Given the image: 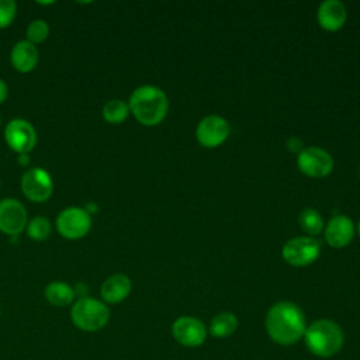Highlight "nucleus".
Wrapping results in <instances>:
<instances>
[{
  "label": "nucleus",
  "instance_id": "obj_18",
  "mask_svg": "<svg viewBox=\"0 0 360 360\" xmlns=\"http://www.w3.org/2000/svg\"><path fill=\"white\" fill-rule=\"evenodd\" d=\"M238 329V318L232 312L215 315L210 323V333L214 338H228Z\"/></svg>",
  "mask_w": 360,
  "mask_h": 360
},
{
  "label": "nucleus",
  "instance_id": "obj_2",
  "mask_svg": "<svg viewBox=\"0 0 360 360\" xmlns=\"http://www.w3.org/2000/svg\"><path fill=\"white\" fill-rule=\"evenodd\" d=\"M129 111L145 127L160 124L169 110V100L165 91L152 84L136 87L128 100Z\"/></svg>",
  "mask_w": 360,
  "mask_h": 360
},
{
  "label": "nucleus",
  "instance_id": "obj_31",
  "mask_svg": "<svg viewBox=\"0 0 360 360\" xmlns=\"http://www.w3.org/2000/svg\"><path fill=\"white\" fill-rule=\"evenodd\" d=\"M0 187H1V180H0Z\"/></svg>",
  "mask_w": 360,
  "mask_h": 360
},
{
  "label": "nucleus",
  "instance_id": "obj_25",
  "mask_svg": "<svg viewBox=\"0 0 360 360\" xmlns=\"http://www.w3.org/2000/svg\"><path fill=\"white\" fill-rule=\"evenodd\" d=\"M7 96H8V86L3 79H0V104L6 101Z\"/></svg>",
  "mask_w": 360,
  "mask_h": 360
},
{
  "label": "nucleus",
  "instance_id": "obj_17",
  "mask_svg": "<svg viewBox=\"0 0 360 360\" xmlns=\"http://www.w3.org/2000/svg\"><path fill=\"white\" fill-rule=\"evenodd\" d=\"M44 297L53 307H66L75 302L76 294L70 284L60 280H55L45 287Z\"/></svg>",
  "mask_w": 360,
  "mask_h": 360
},
{
  "label": "nucleus",
  "instance_id": "obj_23",
  "mask_svg": "<svg viewBox=\"0 0 360 360\" xmlns=\"http://www.w3.org/2000/svg\"><path fill=\"white\" fill-rule=\"evenodd\" d=\"M17 14V3L14 0H0V28L8 27Z\"/></svg>",
  "mask_w": 360,
  "mask_h": 360
},
{
  "label": "nucleus",
  "instance_id": "obj_26",
  "mask_svg": "<svg viewBox=\"0 0 360 360\" xmlns=\"http://www.w3.org/2000/svg\"><path fill=\"white\" fill-rule=\"evenodd\" d=\"M84 210H86L90 215H93V214H96V212L98 211V205H97L96 202H93V201H89V202L86 204Z\"/></svg>",
  "mask_w": 360,
  "mask_h": 360
},
{
  "label": "nucleus",
  "instance_id": "obj_4",
  "mask_svg": "<svg viewBox=\"0 0 360 360\" xmlns=\"http://www.w3.org/2000/svg\"><path fill=\"white\" fill-rule=\"evenodd\" d=\"M70 319L83 332H97L108 323L110 309L104 301L87 295L72 304Z\"/></svg>",
  "mask_w": 360,
  "mask_h": 360
},
{
  "label": "nucleus",
  "instance_id": "obj_5",
  "mask_svg": "<svg viewBox=\"0 0 360 360\" xmlns=\"http://www.w3.org/2000/svg\"><path fill=\"white\" fill-rule=\"evenodd\" d=\"M55 225L62 238L76 240L86 236L91 229V215L84 207H68L58 214Z\"/></svg>",
  "mask_w": 360,
  "mask_h": 360
},
{
  "label": "nucleus",
  "instance_id": "obj_32",
  "mask_svg": "<svg viewBox=\"0 0 360 360\" xmlns=\"http://www.w3.org/2000/svg\"><path fill=\"white\" fill-rule=\"evenodd\" d=\"M359 174H360V169H359Z\"/></svg>",
  "mask_w": 360,
  "mask_h": 360
},
{
  "label": "nucleus",
  "instance_id": "obj_19",
  "mask_svg": "<svg viewBox=\"0 0 360 360\" xmlns=\"http://www.w3.org/2000/svg\"><path fill=\"white\" fill-rule=\"evenodd\" d=\"M129 105L127 101L121 98H112L108 100L101 110L103 118L110 124H121L124 122L129 115Z\"/></svg>",
  "mask_w": 360,
  "mask_h": 360
},
{
  "label": "nucleus",
  "instance_id": "obj_3",
  "mask_svg": "<svg viewBox=\"0 0 360 360\" xmlns=\"http://www.w3.org/2000/svg\"><path fill=\"white\" fill-rule=\"evenodd\" d=\"M307 349L316 357H332L343 346L345 335L342 328L330 319L314 321L304 333Z\"/></svg>",
  "mask_w": 360,
  "mask_h": 360
},
{
  "label": "nucleus",
  "instance_id": "obj_27",
  "mask_svg": "<svg viewBox=\"0 0 360 360\" xmlns=\"http://www.w3.org/2000/svg\"><path fill=\"white\" fill-rule=\"evenodd\" d=\"M17 162H18V165H21V166H28V165H30V156H28V153L18 155Z\"/></svg>",
  "mask_w": 360,
  "mask_h": 360
},
{
  "label": "nucleus",
  "instance_id": "obj_15",
  "mask_svg": "<svg viewBox=\"0 0 360 360\" xmlns=\"http://www.w3.org/2000/svg\"><path fill=\"white\" fill-rule=\"evenodd\" d=\"M39 52L37 45L27 39L17 41L10 52V62L17 72L28 73L38 65Z\"/></svg>",
  "mask_w": 360,
  "mask_h": 360
},
{
  "label": "nucleus",
  "instance_id": "obj_28",
  "mask_svg": "<svg viewBox=\"0 0 360 360\" xmlns=\"http://www.w3.org/2000/svg\"><path fill=\"white\" fill-rule=\"evenodd\" d=\"M357 233H359V236H360V221H359V224H357Z\"/></svg>",
  "mask_w": 360,
  "mask_h": 360
},
{
  "label": "nucleus",
  "instance_id": "obj_29",
  "mask_svg": "<svg viewBox=\"0 0 360 360\" xmlns=\"http://www.w3.org/2000/svg\"><path fill=\"white\" fill-rule=\"evenodd\" d=\"M0 316H1V308H0Z\"/></svg>",
  "mask_w": 360,
  "mask_h": 360
},
{
  "label": "nucleus",
  "instance_id": "obj_16",
  "mask_svg": "<svg viewBox=\"0 0 360 360\" xmlns=\"http://www.w3.org/2000/svg\"><path fill=\"white\" fill-rule=\"evenodd\" d=\"M131 290H132V283L127 274H122V273L111 274L103 281L100 287L101 301L107 304H118L129 295Z\"/></svg>",
  "mask_w": 360,
  "mask_h": 360
},
{
  "label": "nucleus",
  "instance_id": "obj_9",
  "mask_svg": "<svg viewBox=\"0 0 360 360\" xmlns=\"http://www.w3.org/2000/svg\"><path fill=\"white\" fill-rule=\"evenodd\" d=\"M332 155L318 146L304 148L297 158L298 169L309 177H326L333 170Z\"/></svg>",
  "mask_w": 360,
  "mask_h": 360
},
{
  "label": "nucleus",
  "instance_id": "obj_24",
  "mask_svg": "<svg viewBox=\"0 0 360 360\" xmlns=\"http://www.w3.org/2000/svg\"><path fill=\"white\" fill-rule=\"evenodd\" d=\"M287 148L291 150V152H301L304 148H302V141L297 136H291L288 141H287Z\"/></svg>",
  "mask_w": 360,
  "mask_h": 360
},
{
  "label": "nucleus",
  "instance_id": "obj_30",
  "mask_svg": "<svg viewBox=\"0 0 360 360\" xmlns=\"http://www.w3.org/2000/svg\"><path fill=\"white\" fill-rule=\"evenodd\" d=\"M0 124H1V117H0Z\"/></svg>",
  "mask_w": 360,
  "mask_h": 360
},
{
  "label": "nucleus",
  "instance_id": "obj_11",
  "mask_svg": "<svg viewBox=\"0 0 360 360\" xmlns=\"http://www.w3.org/2000/svg\"><path fill=\"white\" fill-rule=\"evenodd\" d=\"M229 124L225 118L211 114L204 117L195 129V138L204 148H217L222 145L229 135Z\"/></svg>",
  "mask_w": 360,
  "mask_h": 360
},
{
  "label": "nucleus",
  "instance_id": "obj_6",
  "mask_svg": "<svg viewBox=\"0 0 360 360\" xmlns=\"http://www.w3.org/2000/svg\"><path fill=\"white\" fill-rule=\"evenodd\" d=\"M321 253V245L311 236H298L287 240L281 249L285 263L294 267H304L314 263Z\"/></svg>",
  "mask_w": 360,
  "mask_h": 360
},
{
  "label": "nucleus",
  "instance_id": "obj_20",
  "mask_svg": "<svg viewBox=\"0 0 360 360\" xmlns=\"http://www.w3.org/2000/svg\"><path fill=\"white\" fill-rule=\"evenodd\" d=\"M298 224L301 226V229L308 233V235H318L321 233V231L323 229V219L321 217V214L314 210V208H305L301 211L300 217H298Z\"/></svg>",
  "mask_w": 360,
  "mask_h": 360
},
{
  "label": "nucleus",
  "instance_id": "obj_8",
  "mask_svg": "<svg viewBox=\"0 0 360 360\" xmlns=\"http://www.w3.org/2000/svg\"><path fill=\"white\" fill-rule=\"evenodd\" d=\"M4 139L8 148L18 155L28 153L37 145V131L30 121L24 118H13L6 124Z\"/></svg>",
  "mask_w": 360,
  "mask_h": 360
},
{
  "label": "nucleus",
  "instance_id": "obj_21",
  "mask_svg": "<svg viewBox=\"0 0 360 360\" xmlns=\"http://www.w3.org/2000/svg\"><path fill=\"white\" fill-rule=\"evenodd\" d=\"M25 231H27V235H28L30 239L41 242V240H45L51 236L52 224L49 222L48 218H45L42 215H38V217L31 218L27 222Z\"/></svg>",
  "mask_w": 360,
  "mask_h": 360
},
{
  "label": "nucleus",
  "instance_id": "obj_7",
  "mask_svg": "<svg viewBox=\"0 0 360 360\" xmlns=\"http://www.w3.org/2000/svg\"><path fill=\"white\" fill-rule=\"evenodd\" d=\"M20 187L22 194L30 201L44 202L52 195L53 181L51 174L45 169L34 166L22 173L20 179Z\"/></svg>",
  "mask_w": 360,
  "mask_h": 360
},
{
  "label": "nucleus",
  "instance_id": "obj_22",
  "mask_svg": "<svg viewBox=\"0 0 360 360\" xmlns=\"http://www.w3.org/2000/svg\"><path fill=\"white\" fill-rule=\"evenodd\" d=\"M25 34H27V41L32 42L34 45L37 44H41L44 42L48 35H49V25L45 20L42 18H35L32 20L28 25H27V30H25Z\"/></svg>",
  "mask_w": 360,
  "mask_h": 360
},
{
  "label": "nucleus",
  "instance_id": "obj_13",
  "mask_svg": "<svg viewBox=\"0 0 360 360\" xmlns=\"http://www.w3.org/2000/svg\"><path fill=\"white\" fill-rule=\"evenodd\" d=\"M353 236L354 224L346 215H335L325 225V239L335 249H342L347 246L353 240Z\"/></svg>",
  "mask_w": 360,
  "mask_h": 360
},
{
  "label": "nucleus",
  "instance_id": "obj_14",
  "mask_svg": "<svg viewBox=\"0 0 360 360\" xmlns=\"http://www.w3.org/2000/svg\"><path fill=\"white\" fill-rule=\"evenodd\" d=\"M347 18L346 7L339 0H325L319 4L316 11L318 24L326 31L340 30Z\"/></svg>",
  "mask_w": 360,
  "mask_h": 360
},
{
  "label": "nucleus",
  "instance_id": "obj_1",
  "mask_svg": "<svg viewBox=\"0 0 360 360\" xmlns=\"http://www.w3.org/2000/svg\"><path fill=\"white\" fill-rule=\"evenodd\" d=\"M266 330L271 340L290 346L297 343L307 330V321L302 309L290 301H281L270 307L266 315Z\"/></svg>",
  "mask_w": 360,
  "mask_h": 360
},
{
  "label": "nucleus",
  "instance_id": "obj_10",
  "mask_svg": "<svg viewBox=\"0 0 360 360\" xmlns=\"http://www.w3.org/2000/svg\"><path fill=\"white\" fill-rule=\"evenodd\" d=\"M28 222V215L24 204L17 198L0 200V231L8 236L21 233Z\"/></svg>",
  "mask_w": 360,
  "mask_h": 360
},
{
  "label": "nucleus",
  "instance_id": "obj_12",
  "mask_svg": "<svg viewBox=\"0 0 360 360\" xmlns=\"http://www.w3.org/2000/svg\"><path fill=\"white\" fill-rule=\"evenodd\" d=\"M172 335L186 347H198L207 339V328L194 316H180L172 325Z\"/></svg>",
  "mask_w": 360,
  "mask_h": 360
}]
</instances>
